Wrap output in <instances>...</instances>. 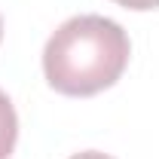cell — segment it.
<instances>
[{
    "instance_id": "cell-5",
    "label": "cell",
    "mask_w": 159,
    "mask_h": 159,
    "mask_svg": "<svg viewBox=\"0 0 159 159\" xmlns=\"http://www.w3.org/2000/svg\"><path fill=\"white\" fill-rule=\"evenodd\" d=\"M0 37H3V21H0Z\"/></svg>"
},
{
    "instance_id": "cell-2",
    "label": "cell",
    "mask_w": 159,
    "mask_h": 159,
    "mask_svg": "<svg viewBox=\"0 0 159 159\" xmlns=\"http://www.w3.org/2000/svg\"><path fill=\"white\" fill-rule=\"evenodd\" d=\"M19 141V116L12 101L6 98V92L0 89V159H9Z\"/></svg>"
},
{
    "instance_id": "cell-4",
    "label": "cell",
    "mask_w": 159,
    "mask_h": 159,
    "mask_svg": "<svg viewBox=\"0 0 159 159\" xmlns=\"http://www.w3.org/2000/svg\"><path fill=\"white\" fill-rule=\"evenodd\" d=\"M70 159H113L107 153H98V150H83V153H74Z\"/></svg>"
},
{
    "instance_id": "cell-3",
    "label": "cell",
    "mask_w": 159,
    "mask_h": 159,
    "mask_svg": "<svg viewBox=\"0 0 159 159\" xmlns=\"http://www.w3.org/2000/svg\"><path fill=\"white\" fill-rule=\"evenodd\" d=\"M125 9H135V12H144V9H159V0H113Z\"/></svg>"
},
{
    "instance_id": "cell-1",
    "label": "cell",
    "mask_w": 159,
    "mask_h": 159,
    "mask_svg": "<svg viewBox=\"0 0 159 159\" xmlns=\"http://www.w3.org/2000/svg\"><path fill=\"white\" fill-rule=\"evenodd\" d=\"M132 55L122 25L104 16H74L55 28L43 49L46 83L70 98H89L110 89Z\"/></svg>"
}]
</instances>
